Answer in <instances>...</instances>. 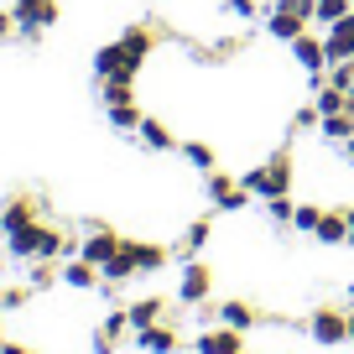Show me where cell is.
Masks as SVG:
<instances>
[{"mask_svg":"<svg viewBox=\"0 0 354 354\" xmlns=\"http://www.w3.org/2000/svg\"><path fill=\"white\" fill-rule=\"evenodd\" d=\"M151 47H156V32L151 26H125L115 42H104L100 53H94V78H131L136 84V73H141V63L151 57Z\"/></svg>","mask_w":354,"mask_h":354,"instance_id":"obj_1","label":"cell"},{"mask_svg":"<svg viewBox=\"0 0 354 354\" xmlns=\"http://www.w3.org/2000/svg\"><path fill=\"white\" fill-rule=\"evenodd\" d=\"M162 266H167V250H162V245L120 240V250H115L110 261L100 266V277H104V287H120V281H131V277H146V271H162Z\"/></svg>","mask_w":354,"mask_h":354,"instance_id":"obj_2","label":"cell"},{"mask_svg":"<svg viewBox=\"0 0 354 354\" xmlns=\"http://www.w3.org/2000/svg\"><path fill=\"white\" fill-rule=\"evenodd\" d=\"M240 183L255 193V198H281V193H292V151L281 146V151L271 156L266 167H250Z\"/></svg>","mask_w":354,"mask_h":354,"instance_id":"obj_3","label":"cell"},{"mask_svg":"<svg viewBox=\"0 0 354 354\" xmlns=\"http://www.w3.org/2000/svg\"><path fill=\"white\" fill-rule=\"evenodd\" d=\"M313 21V0H271L266 6V32L277 42H297Z\"/></svg>","mask_w":354,"mask_h":354,"instance_id":"obj_4","label":"cell"},{"mask_svg":"<svg viewBox=\"0 0 354 354\" xmlns=\"http://www.w3.org/2000/svg\"><path fill=\"white\" fill-rule=\"evenodd\" d=\"M203 193H209V203L219 214H240V209H250V198H255L240 177H230V172H203Z\"/></svg>","mask_w":354,"mask_h":354,"instance_id":"obj_5","label":"cell"},{"mask_svg":"<svg viewBox=\"0 0 354 354\" xmlns=\"http://www.w3.org/2000/svg\"><path fill=\"white\" fill-rule=\"evenodd\" d=\"M11 16H16V37H21V42H37V37L57 21V0H16Z\"/></svg>","mask_w":354,"mask_h":354,"instance_id":"obj_6","label":"cell"},{"mask_svg":"<svg viewBox=\"0 0 354 354\" xmlns=\"http://www.w3.org/2000/svg\"><path fill=\"white\" fill-rule=\"evenodd\" d=\"M308 339L323 344V349L349 344V313H344V308H318V313L308 318Z\"/></svg>","mask_w":354,"mask_h":354,"instance_id":"obj_7","label":"cell"},{"mask_svg":"<svg viewBox=\"0 0 354 354\" xmlns=\"http://www.w3.org/2000/svg\"><path fill=\"white\" fill-rule=\"evenodd\" d=\"M214 292V277H209V266L198 261V255H188L183 261V277H177V302H188V308H198V302H209Z\"/></svg>","mask_w":354,"mask_h":354,"instance_id":"obj_8","label":"cell"},{"mask_svg":"<svg viewBox=\"0 0 354 354\" xmlns=\"http://www.w3.org/2000/svg\"><path fill=\"white\" fill-rule=\"evenodd\" d=\"M323 47H328V63H344V57H354V11L323 26Z\"/></svg>","mask_w":354,"mask_h":354,"instance_id":"obj_9","label":"cell"},{"mask_svg":"<svg viewBox=\"0 0 354 354\" xmlns=\"http://www.w3.org/2000/svg\"><path fill=\"white\" fill-rule=\"evenodd\" d=\"M193 349L198 354H245V339H240V328H203Z\"/></svg>","mask_w":354,"mask_h":354,"instance_id":"obj_10","label":"cell"},{"mask_svg":"<svg viewBox=\"0 0 354 354\" xmlns=\"http://www.w3.org/2000/svg\"><path fill=\"white\" fill-rule=\"evenodd\" d=\"M136 349H146V354H172V349H177V328H172V323L136 328Z\"/></svg>","mask_w":354,"mask_h":354,"instance_id":"obj_11","label":"cell"},{"mask_svg":"<svg viewBox=\"0 0 354 354\" xmlns=\"http://www.w3.org/2000/svg\"><path fill=\"white\" fill-rule=\"evenodd\" d=\"M115 250H120V234H115V230H94L84 245H78V255H84V261H94V266H104Z\"/></svg>","mask_w":354,"mask_h":354,"instance_id":"obj_12","label":"cell"},{"mask_svg":"<svg viewBox=\"0 0 354 354\" xmlns=\"http://www.w3.org/2000/svg\"><path fill=\"white\" fill-rule=\"evenodd\" d=\"M37 240H42V224L11 230V234H6V255H11V261H37Z\"/></svg>","mask_w":354,"mask_h":354,"instance_id":"obj_13","label":"cell"},{"mask_svg":"<svg viewBox=\"0 0 354 354\" xmlns=\"http://www.w3.org/2000/svg\"><path fill=\"white\" fill-rule=\"evenodd\" d=\"M26 224H37V198H11L6 209H0V234L26 230Z\"/></svg>","mask_w":354,"mask_h":354,"instance_id":"obj_14","label":"cell"},{"mask_svg":"<svg viewBox=\"0 0 354 354\" xmlns=\"http://www.w3.org/2000/svg\"><path fill=\"white\" fill-rule=\"evenodd\" d=\"M63 281H68L73 292H94V287H104L100 266H94V261H84V255H78L73 266H63Z\"/></svg>","mask_w":354,"mask_h":354,"instance_id":"obj_15","label":"cell"},{"mask_svg":"<svg viewBox=\"0 0 354 354\" xmlns=\"http://www.w3.org/2000/svg\"><path fill=\"white\" fill-rule=\"evenodd\" d=\"M136 141H141L146 151H172V146H177V136L167 131L162 120H146V115H141V125H136Z\"/></svg>","mask_w":354,"mask_h":354,"instance_id":"obj_16","label":"cell"},{"mask_svg":"<svg viewBox=\"0 0 354 354\" xmlns=\"http://www.w3.org/2000/svg\"><path fill=\"white\" fill-rule=\"evenodd\" d=\"M219 323H224V328H255V323H261V313H255L250 308V302H245V297H234V302H219Z\"/></svg>","mask_w":354,"mask_h":354,"instance_id":"obj_17","label":"cell"},{"mask_svg":"<svg viewBox=\"0 0 354 354\" xmlns=\"http://www.w3.org/2000/svg\"><path fill=\"white\" fill-rule=\"evenodd\" d=\"M318 136H323V141H349V136H354V115L349 110H339V115H323V120H318Z\"/></svg>","mask_w":354,"mask_h":354,"instance_id":"obj_18","label":"cell"},{"mask_svg":"<svg viewBox=\"0 0 354 354\" xmlns=\"http://www.w3.org/2000/svg\"><path fill=\"white\" fill-rule=\"evenodd\" d=\"M125 318H131V328H151V323H162V297H141L125 308Z\"/></svg>","mask_w":354,"mask_h":354,"instance_id":"obj_19","label":"cell"},{"mask_svg":"<svg viewBox=\"0 0 354 354\" xmlns=\"http://www.w3.org/2000/svg\"><path fill=\"white\" fill-rule=\"evenodd\" d=\"M344 234H349L344 214H323V219H318V230H313V240H318V245H344Z\"/></svg>","mask_w":354,"mask_h":354,"instance_id":"obj_20","label":"cell"},{"mask_svg":"<svg viewBox=\"0 0 354 354\" xmlns=\"http://www.w3.org/2000/svg\"><path fill=\"white\" fill-rule=\"evenodd\" d=\"M209 234H214V219H209V214H203V219H193L188 234H183V255H198L203 245H209Z\"/></svg>","mask_w":354,"mask_h":354,"instance_id":"obj_21","label":"cell"},{"mask_svg":"<svg viewBox=\"0 0 354 354\" xmlns=\"http://www.w3.org/2000/svg\"><path fill=\"white\" fill-rule=\"evenodd\" d=\"M104 115H110L115 131H131V136H136V125H141V110H136L131 100H125V104H104Z\"/></svg>","mask_w":354,"mask_h":354,"instance_id":"obj_22","label":"cell"},{"mask_svg":"<svg viewBox=\"0 0 354 354\" xmlns=\"http://www.w3.org/2000/svg\"><path fill=\"white\" fill-rule=\"evenodd\" d=\"M63 250H73V245H68L57 230H47V224H42V240H37V261H57Z\"/></svg>","mask_w":354,"mask_h":354,"instance_id":"obj_23","label":"cell"},{"mask_svg":"<svg viewBox=\"0 0 354 354\" xmlns=\"http://www.w3.org/2000/svg\"><path fill=\"white\" fill-rule=\"evenodd\" d=\"M183 156H188V167H198V172H214V146L209 141H183Z\"/></svg>","mask_w":354,"mask_h":354,"instance_id":"obj_24","label":"cell"},{"mask_svg":"<svg viewBox=\"0 0 354 354\" xmlns=\"http://www.w3.org/2000/svg\"><path fill=\"white\" fill-rule=\"evenodd\" d=\"M349 11H354L349 0H313V21H323V26L339 21V16H349Z\"/></svg>","mask_w":354,"mask_h":354,"instance_id":"obj_25","label":"cell"},{"mask_svg":"<svg viewBox=\"0 0 354 354\" xmlns=\"http://www.w3.org/2000/svg\"><path fill=\"white\" fill-rule=\"evenodd\" d=\"M313 104H318V115H339L344 110V104H349V94H344V88H318V100H313Z\"/></svg>","mask_w":354,"mask_h":354,"instance_id":"obj_26","label":"cell"},{"mask_svg":"<svg viewBox=\"0 0 354 354\" xmlns=\"http://www.w3.org/2000/svg\"><path fill=\"white\" fill-rule=\"evenodd\" d=\"M224 16H234V21H255V16H266L261 0H224Z\"/></svg>","mask_w":354,"mask_h":354,"instance_id":"obj_27","label":"cell"},{"mask_svg":"<svg viewBox=\"0 0 354 354\" xmlns=\"http://www.w3.org/2000/svg\"><path fill=\"white\" fill-rule=\"evenodd\" d=\"M266 214H271V219H277L281 230H292V214H297V203H292L287 193H281V198H266Z\"/></svg>","mask_w":354,"mask_h":354,"instance_id":"obj_28","label":"cell"},{"mask_svg":"<svg viewBox=\"0 0 354 354\" xmlns=\"http://www.w3.org/2000/svg\"><path fill=\"white\" fill-rule=\"evenodd\" d=\"M318 219H323V209H313V203H297V214H292V230L313 234V230H318Z\"/></svg>","mask_w":354,"mask_h":354,"instance_id":"obj_29","label":"cell"},{"mask_svg":"<svg viewBox=\"0 0 354 354\" xmlns=\"http://www.w3.org/2000/svg\"><path fill=\"white\" fill-rule=\"evenodd\" d=\"M328 68H333V73H328V84L349 94V88H354V57H344V63H328Z\"/></svg>","mask_w":354,"mask_h":354,"instance_id":"obj_30","label":"cell"},{"mask_svg":"<svg viewBox=\"0 0 354 354\" xmlns=\"http://www.w3.org/2000/svg\"><path fill=\"white\" fill-rule=\"evenodd\" d=\"M318 120H323V115H318V104H302V110L292 115V131H313Z\"/></svg>","mask_w":354,"mask_h":354,"instance_id":"obj_31","label":"cell"},{"mask_svg":"<svg viewBox=\"0 0 354 354\" xmlns=\"http://www.w3.org/2000/svg\"><path fill=\"white\" fill-rule=\"evenodd\" d=\"M57 277H63V271H53L47 261H37V266H32V287H37V292H42V287H53Z\"/></svg>","mask_w":354,"mask_h":354,"instance_id":"obj_32","label":"cell"},{"mask_svg":"<svg viewBox=\"0 0 354 354\" xmlns=\"http://www.w3.org/2000/svg\"><path fill=\"white\" fill-rule=\"evenodd\" d=\"M21 302H26V287H11V292H0V308H6V313H11V308H21Z\"/></svg>","mask_w":354,"mask_h":354,"instance_id":"obj_33","label":"cell"},{"mask_svg":"<svg viewBox=\"0 0 354 354\" xmlns=\"http://www.w3.org/2000/svg\"><path fill=\"white\" fill-rule=\"evenodd\" d=\"M11 32H16V16H11V11H0V42H6Z\"/></svg>","mask_w":354,"mask_h":354,"instance_id":"obj_34","label":"cell"},{"mask_svg":"<svg viewBox=\"0 0 354 354\" xmlns=\"http://www.w3.org/2000/svg\"><path fill=\"white\" fill-rule=\"evenodd\" d=\"M344 224H349V234H344V245H354V209H344Z\"/></svg>","mask_w":354,"mask_h":354,"instance_id":"obj_35","label":"cell"},{"mask_svg":"<svg viewBox=\"0 0 354 354\" xmlns=\"http://www.w3.org/2000/svg\"><path fill=\"white\" fill-rule=\"evenodd\" d=\"M0 354H26V349H21V344H0Z\"/></svg>","mask_w":354,"mask_h":354,"instance_id":"obj_36","label":"cell"},{"mask_svg":"<svg viewBox=\"0 0 354 354\" xmlns=\"http://www.w3.org/2000/svg\"><path fill=\"white\" fill-rule=\"evenodd\" d=\"M344 151H349V162H354V136H349V141H344Z\"/></svg>","mask_w":354,"mask_h":354,"instance_id":"obj_37","label":"cell"},{"mask_svg":"<svg viewBox=\"0 0 354 354\" xmlns=\"http://www.w3.org/2000/svg\"><path fill=\"white\" fill-rule=\"evenodd\" d=\"M349 344H354V308H349Z\"/></svg>","mask_w":354,"mask_h":354,"instance_id":"obj_38","label":"cell"},{"mask_svg":"<svg viewBox=\"0 0 354 354\" xmlns=\"http://www.w3.org/2000/svg\"><path fill=\"white\" fill-rule=\"evenodd\" d=\"M0 313H6V308H0Z\"/></svg>","mask_w":354,"mask_h":354,"instance_id":"obj_39","label":"cell"}]
</instances>
